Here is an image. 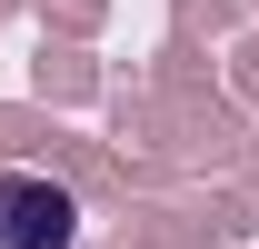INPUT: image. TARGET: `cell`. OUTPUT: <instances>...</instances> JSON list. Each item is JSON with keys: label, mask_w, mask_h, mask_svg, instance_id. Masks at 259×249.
I'll return each instance as SVG.
<instances>
[{"label": "cell", "mask_w": 259, "mask_h": 249, "mask_svg": "<svg viewBox=\"0 0 259 249\" xmlns=\"http://www.w3.org/2000/svg\"><path fill=\"white\" fill-rule=\"evenodd\" d=\"M0 249H80V199L50 170H0Z\"/></svg>", "instance_id": "6da1fadb"}]
</instances>
